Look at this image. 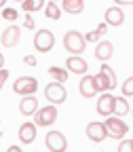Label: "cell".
<instances>
[{"mask_svg": "<svg viewBox=\"0 0 133 152\" xmlns=\"http://www.w3.org/2000/svg\"><path fill=\"white\" fill-rule=\"evenodd\" d=\"M15 2H23V0H15Z\"/></svg>", "mask_w": 133, "mask_h": 152, "instance_id": "obj_35", "label": "cell"}, {"mask_svg": "<svg viewBox=\"0 0 133 152\" xmlns=\"http://www.w3.org/2000/svg\"><path fill=\"white\" fill-rule=\"evenodd\" d=\"M125 21V13L121 7H110L106 11V26H123Z\"/></svg>", "mask_w": 133, "mask_h": 152, "instance_id": "obj_15", "label": "cell"}, {"mask_svg": "<svg viewBox=\"0 0 133 152\" xmlns=\"http://www.w3.org/2000/svg\"><path fill=\"white\" fill-rule=\"evenodd\" d=\"M127 112H131V106L127 104V99L125 97H114V116L123 118Z\"/></svg>", "mask_w": 133, "mask_h": 152, "instance_id": "obj_19", "label": "cell"}, {"mask_svg": "<svg viewBox=\"0 0 133 152\" xmlns=\"http://www.w3.org/2000/svg\"><path fill=\"white\" fill-rule=\"evenodd\" d=\"M118 152H133V140H125L118 144Z\"/></svg>", "mask_w": 133, "mask_h": 152, "instance_id": "obj_26", "label": "cell"}, {"mask_svg": "<svg viewBox=\"0 0 133 152\" xmlns=\"http://www.w3.org/2000/svg\"><path fill=\"white\" fill-rule=\"evenodd\" d=\"M131 112H133V110H131Z\"/></svg>", "mask_w": 133, "mask_h": 152, "instance_id": "obj_37", "label": "cell"}, {"mask_svg": "<svg viewBox=\"0 0 133 152\" xmlns=\"http://www.w3.org/2000/svg\"><path fill=\"white\" fill-rule=\"evenodd\" d=\"M45 97L49 99L51 106H59V104L66 102L68 91H66L64 85H59V83H49V85L45 87Z\"/></svg>", "mask_w": 133, "mask_h": 152, "instance_id": "obj_5", "label": "cell"}, {"mask_svg": "<svg viewBox=\"0 0 133 152\" xmlns=\"http://www.w3.org/2000/svg\"><path fill=\"white\" fill-rule=\"evenodd\" d=\"M53 45H55V36H53L51 30L42 28V30L36 32V36H34V47H36L38 53H49V51L53 49Z\"/></svg>", "mask_w": 133, "mask_h": 152, "instance_id": "obj_6", "label": "cell"}, {"mask_svg": "<svg viewBox=\"0 0 133 152\" xmlns=\"http://www.w3.org/2000/svg\"><path fill=\"white\" fill-rule=\"evenodd\" d=\"M97 112L102 116H114V95L104 93L97 99Z\"/></svg>", "mask_w": 133, "mask_h": 152, "instance_id": "obj_12", "label": "cell"}, {"mask_svg": "<svg viewBox=\"0 0 133 152\" xmlns=\"http://www.w3.org/2000/svg\"><path fill=\"white\" fill-rule=\"evenodd\" d=\"M49 74L53 76V83H59V85H64L70 78V72L64 68H49Z\"/></svg>", "mask_w": 133, "mask_h": 152, "instance_id": "obj_21", "label": "cell"}, {"mask_svg": "<svg viewBox=\"0 0 133 152\" xmlns=\"http://www.w3.org/2000/svg\"><path fill=\"white\" fill-rule=\"evenodd\" d=\"M36 140V125L34 123H23L19 127V142L21 144H32Z\"/></svg>", "mask_w": 133, "mask_h": 152, "instance_id": "obj_16", "label": "cell"}, {"mask_svg": "<svg viewBox=\"0 0 133 152\" xmlns=\"http://www.w3.org/2000/svg\"><path fill=\"white\" fill-rule=\"evenodd\" d=\"M23 61H26V66H36V57L34 55H26Z\"/></svg>", "mask_w": 133, "mask_h": 152, "instance_id": "obj_29", "label": "cell"}, {"mask_svg": "<svg viewBox=\"0 0 133 152\" xmlns=\"http://www.w3.org/2000/svg\"><path fill=\"white\" fill-rule=\"evenodd\" d=\"M57 121V108L55 106H47V108H40L36 112V127H49V125H53Z\"/></svg>", "mask_w": 133, "mask_h": 152, "instance_id": "obj_8", "label": "cell"}, {"mask_svg": "<svg viewBox=\"0 0 133 152\" xmlns=\"http://www.w3.org/2000/svg\"><path fill=\"white\" fill-rule=\"evenodd\" d=\"M42 11H45V15H47L49 19H55V21L61 17V7H57L55 2H47Z\"/></svg>", "mask_w": 133, "mask_h": 152, "instance_id": "obj_22", "label": "cell"}, {"mask_svg": "<svg viewBox=\"0 0 133 152\" xmlns=\"http://www.w3.org/2000/svg\"><path fill=\"white\" fill-rule=\"evenodd\" d=\"M64 47H66V51L72 53V55H80V53L85 51V47H87L85 36H83L78 30L66 32V36H64Z\"/></svg>", "mask_w": 133, "mask_h": 152, "instance_id": "obj_2", "label": "cell"}, {"mask_svg": "<svg viewBox=\"0 0 133 152\" xmlns=\"http://www.w3.org/2000/svg\"><path fill=\"white\" fill-rule=\"evenodd\" d=\"M114 2H116L118 7H131V4H133V0H114Z\"/></svg>", "mask_w": 133, "mask_h": 152, "instance_id": "obj_30", "label": "cell"}, {"mask_svg": "<svg viewBox=\"0 0 133 152\" xmlns=\"http://www.w3.org/2000/svg\"><path fill=\"white\" fill-rule=\"evenodd\" d=\"M112 53H114L112 42L110 40H99L97 47H95V59H99L102 64H106L110 57H112Z\"/></svg>", "mask_w": 133, "mask_h": 152, "instance_id": "obj_14", "label": "cell"}, {"mask_svg": "<svg viewBox=\"0 0 133 152\" xmlns=\"http://www.w3.org/2000/svg\"><path fill=\"white\" fill-rule=\"evenodd\" d=\"M7 152H23L21 148H19V146H9V150Z\"/></svg>", "mask_w": 133, "mask_h": 152, "instance_id": "obj_32", "label": "cell"}, {"mask_svg": "<svg viewBox=\"0 0 133 152\" xmlns=\"http://www.w3.org/2000/svg\"><path fill=\"white\" fill-rule=\"evenodd\" d=\"M36 108H38V99L34 97V95H30V97H23V99H21V104H19V112H21L23 116L36 114Z\"/></svg>", "mask_w": 133, "mask_h": 152, "instance_id": "obj_18", "label": "cell"}, {"mask_svg": "<svg viewBox=\"0 0 133 152\" xmlns=\"http://www.w3.org/2000/svg\"><path fill=\"white\" fill-rule=\"evenodd\" d=\"M4 2H7V0H0V9H2V7H4Z\"/></svg>", "mask_w": 133, "mask_h": 152, "instance_id": "obj_34", "label": "cell"}, {"mask_svg": "<svg viewBox=\"0 0 133 152\" xmlns=\"http://www.w3.org/2000/svg\"><path fill=\"white\" fill-rule=\"evenodd\" d=\"M87 137H89L91 142H95V144L104 142V140L108 137L104 123H89V125H87Z\"/></svg>", "mask_w": 133, "mask_h": 152, "instance_id": "obj_11", "label": "cell"}, {"mask_svg": "<svg viewBox=\"0 0 133 152\" xmlns=\"http://www.w3.org/2000/svg\"><path fill=\"white\" fill-rule=\"evenodd\" d=\"M78 91H80V95H83L85 99H91V97L97 95V89H95V78H93L91 74H85L83 78H80Z\"/></svg>", "mask_w": 133, "mask_h": 152, "instance_id": "obj_10", "label": "cell"}, {"mask_svg": "<svg viewBox=\"0 0 133 152\" xmlns=\"http://www.w3.org/2000/svg\"><path fill=\"white\" fill-rule=\"evenodd\" d=\"M123 97H131V95H133V76H129V78L123 83Z\"/></svg>", "mask_w": 133, "mask_h": 152, "instance_id": "obj_23", "label": "cell"}, {"mask_svg": "<svg viewBox=\"0 0 133 152\" xmlns=\"http://www.w3.org/2000/svg\"><path fill=\"white\" fill-rule=\"evenodd\" d=\"M66 70L70 72V74H87V70H89V66H87V61L83 59V57H68V61H66Z\"/></svg>", "mask_w": 133, "mask_h": 152, "instance_id": "obj_13", "label": "cell"}, {"mask_svg": "<svg viewBox=\"0 0 133 152\" xmlns=\"http://www.w3.org/2000/svg\"><path fill=\"white\" fill-rule=\"evenodd\" d=\"M49 2H57V0H49Z\"/></svg>", "mask_w": 133, "mask_h": 152, "instance_id": "obj_36", "label": "cell"}, {"mask_svg": "<svg viewBox=\"0 0 133 152\" xmlns=\"http://www.w3.org/2000/svg\"><path fill=\"white\" fill-rule=\"evenodd\" d=\"M19 40H21V30H19V26H9L4 32H2V36H0V42H2V47H7V49H13Z\"/></svg>", "mask_w": 133, "mask_h": 152, "instance_id": "obj_9", "label": "cell"}, {"mask_svg": "<svg viewBox=\"0 0 133 152\" xmlns=\"http://www.w3.org/2000/svg\"><path fill=\"white\" fill-rule=\"evenodd\" d=\"M45 0H23L21 2V9L26 11V15H32L34 11H42L45 9Z\"/></svg>", "mask_w": 133, "mask_h": 152, "instance_id": "obj_20", "label": "cell"}, {"mask_svg": "<svg viewBox=\"0 0 133 152\" xmlns=\"http://www.w3.org/2000/svg\"><path fill=\"white\" fill-rule=\"evenodd\" d=\"M106 30H108V26H106V23H99V28H97V32H99L102 36L106 34Z\"/></svg>", "mask_w": 133, "mask_h": 152, "instance_id": "obj_31", "label": "cell"}, {"mask_svg": "<svg viewBox=\"0 0 133 152\" xmlns=\"http://www.w3.org/2000/svg\"><path fill=\"white\" fill-rule=\"evenodd\" d=\"M23 26H26L28 30H34V17H32V15H26V21H23Z\"/></svg>", "mask_w": 133, "mask_h": 152, "instance_id": "obj_28", "label": "cell"}, {"mask_svg": "<svg viewBox=\"0 0 133 152\" xmlns=\"http://www.w3.org/2000/svg\"><path fill=\"white\" fill-rule=\"evenodd\" d=\"M104 127H106L108 137H112V140H123L129 131V125H125L123 118H118V116H108Z\"/></svg>", "mask_w": 133, "mask_h": 152, "instance_id": "obj_3", "label": "cell"}, {"mask_svg": "<svg viewBox=\"0 0 133 152\" xmlns=\"http://www.w3.org/2000/svg\"><path fill=\"white\" fill-rule=\"evenodd\" d=\"M97 40H102V34L95 30V32H87V36H85V42H97Z\"/></svg>", "mask_w": 133, "mask_h": 152, "instance_id": "obj_25", "label": "cell"}, {"mask_svg": "<svg viewBox=\"0 0 133 152\" xmlns=\"http://www.w3.org/2000/svg\"><path fill=\"white\" fill-rule=\"evenodd\" d=\"M36 89H38V80L34 78V76H19V78L13 83V91L17 95H26V97L34 95Z\"/></svg>", "mask_w": 133, "mask_h": 152, "instance_id": "obj_4", "label": "cell"}, {"mask_svg": "<svg viewBox=\"0 0 133 152\" xmlns=\"http://www.w3.org/2000/svg\"><path fill=\"white\" fill-rule=\"evenodd\" d=\"M7 78H9V70L2 68V70H0V89H2V85L7 83Z\"/></svg>", "mask_w": 133, "mask_h": 152, "instance_id": "obj_27", "label": "cell"}, {"mask_svg": "<svg viewBox=\"0 0 133 152\" xmlns=\"http://www.w3.org/2000/svg\"><path fill=\"white\" fill-rule=\"evenodd\" d=\"M2 19H7V21H17V11L15 9H11V7H7V9H2Z\"/></svg>", "mask_w": 133, "mask_h": 152, "instance_id": "obj_24", "label": "cell"}, {"mask_svg": "<svg viewBox=\"0 0 133 152\" xmlns=\"http://www.w3.org/2000/svg\"><path fill=\"white\" fill-rule=\"evenodd\" d=\"M93 78H95V89H97V93L116 89V74H114V70L108 64H102L99 74H95Z\"/></svg>", "mask_w": 133, "mask_h": 152, "instance_id": "obj_1", "label": "cell"}, {"mask_svg": "<svg viewBox=\"0 0 133 152\" xmlns=\"http://www.w3.org/2000/svg\"><path fill=\"white\" fill-rule=\"evenodd\" d=\"M45 144L51 152H66L68 148V142H66V135L61 131H49L47 137H45Z\"/></svg>", "mask_w": 133, "mask_h": 152, "instance_id": "obj_7", "label": "cell"}, {"mask_svg": "<svg viewBox=\"0 0 133 152\" xmlns=\"http://www.w3.org/2000/svg\"><path fill=\"white\" fill-rule=\"evenodd\" d=\"M2 68H4V55L0 53V70H2Z\"/></svg>", "mask_w": 133, "mask_h": 152, "instance_id": "obj_33", "label": "cell"}, {"mask_svg": "<svg viewBox=\"0 0 133 152\" xmlns=\"http://www.w3.org/2000/svg\"><path fill=\"white\" fill-rule=\"evenodd\" d=\"M85 9V0H61V11L70 15H80Z\"/></svg>", "mask_w": 133, "mask_h": 152, "instance_id": "obj_17", "label": "cell"}, {"mask_svg": "<svg viewBox=\"0 0 133 152\" xmlns=\"http://www.w3.org/2000/svg\"><path fill=\"white\" fill-rule=\"evenodd\" d=\"M131 7H133V4H131Z\"/></svg>", "mask_w": 133, "mask_h": 152, "instance_id": "obj_38", "label": "cell"}]
</instances>
